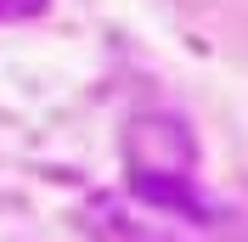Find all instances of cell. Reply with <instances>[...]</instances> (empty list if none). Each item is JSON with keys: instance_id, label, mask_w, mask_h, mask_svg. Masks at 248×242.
<instances>
[{"instance_id": "1", "label": "cell", "mask_w": 248, "mask_h": 242, "mask_svg": "<svg viewBox=\"0 0 248 242\" xmlns=\"http://www.w3.org/2000/svg\"><path fill=\"white\" fill-rule=\"evenodd\" d=\"M51 0H0V23H29V17H40Z\"/></svg>"}]
</instances>
